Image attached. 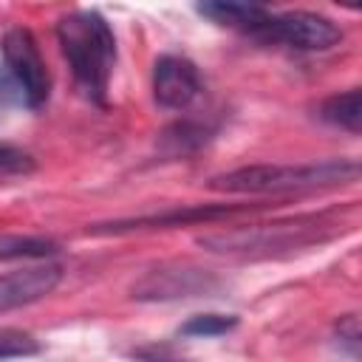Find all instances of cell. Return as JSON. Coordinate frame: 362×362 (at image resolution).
<instances>
[{
    "instance_id": "52a82bcc",
    "label": "cell",
    "mask_w": 362,
    "mask_h": 362,
    "mask_svg": "<svg viewBox=\"0 0 362 362\" xmlns=\"http://www.w3.org/2000/svg\"><path fill=\"white\" fill-rule=\"evenodd\" d=\"M204 90L201 71L192 59L178 54H164L153 65V99L167 110L189 107Z\"/></svg>"
},
{
    "instance_id": "8fae6325",
    "label": "cell",
    "mask_w": 362,
    "mask_h": 362,
    "mask_svg": "<svg viewBox=\"0 0 362 362\" xmlns=\"http://www.w3.org/2000/svg\"><path fill=\"white\" fill-rule=\"evenodd\" d=\"M62 246L45 235H0V260H48Z\"/></svg>"
},
{
    "instance_id": "9c48e42d",
    "label": "cell",
    "mask_w": 362,
    "mask_h": 362,
    "mask_svg": "<svg viewBox=\"0 0 362 362\" xmlns=\"http://www.w3.org/2000/svg\"><path fill=\"white\" fill-rule=\"evenodd\" d=\"M198 14L209 17L212 23L218 25H229V28H238L243 34H249L257 23L266 20L269 8L266 6H257V3H238V0H206V3H198L195 6Z\"/></svg>"
},
{
    "instance_id": "7c38bea8",
    "label": "cell",
    "mask_w": 362,
    "mask_h": 362,
    "mask_svg": "<svg viewBox=\"0 0 362 362\" xmlns=\"http://www.w3.org/2000/svg\"><path fill=\"white\" fill-rule=\"evenodd\" d=\"M209 127L201 122H175L161 133V153L164 156H187L195 153L198 147H204V141L209 139Z\"/></svg>"
},
{
    "instance_id": "5bb4252c",
    "label": "cell",
    "mask_w": 362,
    "mask_h": 362,
    "mask_svg": "<svg viewBox=\"0 0 362 362\" xmlns=\"http://www.w3.org/2000/svg\"><path fill=\"white\" fill-rule=\"evenodd\" d=\"M42 351L40 339L23 328H0V362L20 359V356H37Z\"/></svg>"
},
{
    "instance_id": "277c9868",
    "label": "cell",
    "mask_w": 362,
    "mask_h": 362,
    "mask_svg": "<svg viewBox=\"0 0 362 362\" xmlns=\"http://www.w3.org/2000/svg\"><path fill=\"white\" fill-rule=\"evenodd\" d=\"M320 223H272V226H238L229 232L201 235L198 243L209 252L221 255H255V252H277V249H300L320 240Z\"/></svg>"
},
{
    "instance_id": "3957f363",
    "label": "cell",
    "mask_w": 362,
    "mask_h": 362,
    "mask_svg": "<svg viewBox=\"0 0 362 362\" xmlns=\"http://www.w3.org/2000/svg\"><path fill=\"white\" fill-rule=\"evenodd\" d=\"M249 37L260 42L286 45L294 51H328L342 40V28L325 14L297 8V11H280V14L269 11L266 20L249 31Z\"/></svg>"
},
{
    "instance_id": "5b68a950",
    "label": "cell",
    "mask_w": 362,
    "mask_h": 362,
    "mask_svg": "<svg viewBox=\"0 0 362 362\" xmlns=\"http://www.w3.org/2000/svg\"><path fill=\"white\" fill-rule=\"evenodd\" d=\"M0 48H3L6 71L14 82V88L20 90L23 102L34 110L42 107L51 96V74L45 68L42 51L37 45V37L31 34V28H25V25L8 28L0 40Z\"/></svg>"
},
{
    "instance_id": "e0dca14e",
    "label": "cell",
    "mask_w": 362,
    "mask_h": 362,
    "mask_svg": "<svg viewBox=\"0 0 362 362\" xmlns=\"http://www.w3.org/2000/svg\"><path fill=\"white\" fill-rule=\"evenodd\" d=\"M133 356H139L141 362H178L170 345H147V348L133 351Z\"/></svg>"
},
{
    "instance_id": "4fadbf2b",
    "label": "cell",
    "mask_w": 362,
    "mask_h": 362,
    "mask_svg": "<svg viewBox=\"0 0 362 362\" xmlns=\"http://www.w3.org/2000/svg\"><path fill=\"white\" fill-rule=\"evenodd\" d=\"M238 328V317L235 314H195L189 317L181 328H178V337H223L229 331Z\"/></svg>"
},
{
    "instance_id": "8992f818",
    "label": "cell",
    "mask_w": 362,
    "mask_h": 362,
    "mask_svg": "<svg viewBox=\"0 0 362 362\" xmlns=\"http://www.w3.org/2000/svg\"><path fill=\"white\" fill-rule=\"evenodd\" d=\"M218 288V277L209 269L192 266V263H161L150 272H144L130 294L133 300L158 303V300H181V297H201Z\"/></svg>"
},
{
    "instance_id": "30bf717a",
    "label": "cell",
    "mask_w": 362,
    "mask_h": 362,
    "mask_svg": "<svg viewBox=\"0 0 362 362\" xmlns=\"http://www.w3.org/2000/svg\"><path fill=\"white\" fill-rule=\"evenodd\" d=\"M325 124H334L339 130H348V133H359L362 130V90L359 88H351L345 93H334L328 96L322 105H320V113H317Z\"/></svg>"
},
{
    "instance_id": "ba28073f",
    "label": "cell",
    "mask_w": 362,
    "mask_h": 362,
    "mask_svg": "<svg viewBox=\"0 0 362 362\" xmlns=\"http://www.w3.org/2000/svg\"><path fill=\"white\" fill-rule=\"evenodd\" d=\"M62 274L65 272H62L59 263H45V260L0 274V314L31 305V303L48 297L59 286Z\"/></svg>"
},
{
    "instance_id": "9a60e30c",
    "label": "cell",
    "mask_w": 362,
    "mask_h": 362,
    "mask_svg": "<svg viewBox=\"0 0 362 362\" xmlns=\"http://www.w3.org/2000/svg\"><path fill=\"white\" fill-rule=\"evenodd\" d=\"M37 170V161L28 150L0 141V173H11V175H28Z\"/></svg>"
},
{
    "instance_id": "6da1fadb",
    "label": "cell",
    "mask_w": 362,
    "mask_h": 362,
    "mask_svg": "<svg viewBox=\"0 0 362 362\" xmlns=\"http://www.w3.org/2000/svg\"><path fill=\"white\" fill-rule=\"evenodd\" d=\"M57 40L79 90L90 102L105 105L107 85L116 68V34L110 23L93 8H79L59 17Z\"/></svg>"
},
{
    "instance_id": "7a4b0ae2",
    "label": "cell",
    "mask_w": 362,
    "mask_h": 362,
    "mask_svg": "<svg viewBox=\"0 0 362 362\" xmlns=\"http://www.w3.org/2000/svg\"><path fill=\"white\" fill-rule=\"evenodd\" d=\"M356 175H359V164L351 158H328L311 164H252L215 175L209 187L240 195H277V192L337 187L354 181Z\"/></svg>"
},
{
    "instance_id": "2e32d148",
    "label": "cell",
    "mask_w": 362,
    "mask_h": 362,
    "mask_svg": "<svg viewBox=\"0 0 362 362\" xmlns=\"http://www.w3.org/2000/svg\"><path fill=\"white\" fill-rule=\"evenodd\" d=\"M334 331L339 337V345L351 354V359H359V345H362V328L356 314H345L334 322Z\"/></svg>"
}]
</instances>
